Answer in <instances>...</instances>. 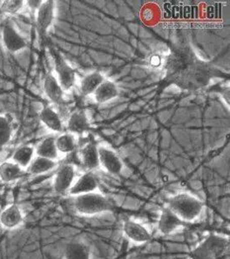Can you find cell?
I'll return each instance as SVG.
<instances>
[{
	"instance_id": "1",
	"label": "cell",
	"mask_w": 230,
	"mask_h": 259,
	"mask_svg": "<svg viewBox=\"0 0 230 259\" xmlns=\"http://www.w3.org/2000/svg\"><path fill=\"white\" fill-rule=\"evenodd\" d=\"M229 238L209 234L188 251L190 259H230Z\"/></svg>"
},
{
	"instance_id": "2",
	"label": "cell",
	"mask_w": 230,
	"mask_h": 259,
	"mask_svg": "<svg viewBox=\"0 0 230 259\" xmlns=\"http://www.w3.org/2000/svg\"><path fill=\"white\" fill-rule=\"evenodd\" d=\"M167 207L184 223H193L203 213L205 204L195 195L181 192L169 198Z\"/></svg>"
},
{
	"instance_id": "3",
	"label": "cell",
	"mask_w": 230,
	"mask_h": 259,
	"mask_svg": "<svg viewBox=\"0 0 230 259\" xmlns=\"http://www.w3.org/2000/svg\"><path fill=\"white\" fill-rule=\"evenodd\" d=\"M72 206L78 215L85 217L102 215L114 210L113 203L99 191L75 196Z\"/></svg>"
},
{
	"instance_id": "4",
	"label": "cell",
	"mask_w": 230,
	"mask_h": 259,
	"mask_svg": "<svg viewBox=\"0 0 230 259\" xmlns=\"http://www.w3.org/2000/svg\"><path fill=\"white\" fill-rule=\"evenodd\" d=\"M122 230L126 239L136 245L147 243L152 238L150 231L145 225L131 219H127L124 221Z\"/></svg>"
},
{
	"instance_id": "5",
	"label": "cell",
	"mask_w": 230,
	"mask_h": 259,
	"mask_svg": "<svg viewBox=\"0 0 230 259\" xmlns=\"http://www.w3.org/2000/svg\"><path fill=\"white\" fill-rule=\"evenodd\" d=\"M98 154H99V165L104 169L106 172L118 175L121 174L124 170V162L120 155L106 146L98 147Z\"/></svg>"
},
{
	"instance_id": "6",
	"label": "cell",
	"mask_w": 230,
	"mask_h": 259,
	"mask_svg": "<svg viewBox=\"0 0 230 259\" xmlns=\"http://www.w3.org/2000/svg\"><path fill=\"white\" fill-rule=\"evenodd\" d=\"M184 225L185 223L166 206L160 213L157 222V230L161 236L167 237L183 228Z\"/></svg>"
},
{
	"instance_id": "7",
	"label": "cell",
	"mask_w": 230,
	"mask_h": 259,
	"mask_svg": "<svg viewBox=\"0 0 230 259\" xmlns=\"http://www.w3.org/2000/svg\"><path fill=\"white\" fill-rule=\"evenodd\" d=\"M75 177L76 169L74 165L63 164L56 173L54 179V190L60 194L68 192L75 181Z\"/></svg>"
},
{
	"instance_id": "8",
	"label": "cell",
	"mask_w": 230,
	"mask_h": 259,
	"mask_svg": "<svg viewBox=\"0 0 230 259\" xmlns=\"http://www.w3.org/2000/svg\"><path fill=\"white\" fill-rule=\"evenodd\" d=\"M55 69L57 73L56 77L58 78L61 87H63V91L70 90L75 83V70L61 56H56Z\"/></svg>"
},
{
	"instance_id": "9",
	"label": "cell",
	"mask_w": 230,
	"mask_h": 259,
	"mask_svg": "<svg viewBox=\"0 0 230 259\" xmlns=\"http://www.w3.org/2000/svg\"><path fill=\"white\" fill-rule=\"evenodd\" d=\"M99 181L96 175L92 171L83 173L76 181H74L73 185L68 190V194L70 196H78V195L87 194L91 192L98 191Z\"/></svg>"
},
{
	"instance_id": "10",
	"label": "cell",
	"mask_w": 230,
	"mask_h": 259,
	"mask_svg": "<svg viewBox=\"0 0 230 259\" xmlns=\"http://www.w3.org/2000/svg\"><path fill=\"white\" fill-rule=\"evenodd\" d=\"M55 9H56L55 1H52V0L42 1V4L39 8V10L37 11V15H36L37 29L40 35L43 36L52 26L55 19Z\"/></svg>"
},
{
	"instance_id": "11",
	"label": "cell",
	"mask_w": 230,
	"mask_h": 259,
	"mask_svg": "<svg viewBox=\"0 0 230 259\" xmlns=\"http://www.w3.org/2000/svg\"><path fill=\"white\" fill-rule=\"evenodd\" d=\"M2 40L4 47L10 53H18L27 47L25 39L12 25H5L2 31Z\"/></svg>"
},
{
	"instance_id": "12",
	"label": "cell",
	"mask_w": 230,
	"mask_h": 259,
	"mask_svg": "<svg viewBox=\"0 0 230 259\" xmlns=\"http://www.w3.org/2000/svg\"><path fill=\"white\" fill-rule=\"evenodd\" d=\"M24 222V214L20 207L11 204L6 207L0 215V224L6 230H13L20 227Z\"/></svg>"
},
{
	"instance_id": "13",
	"label": "cell",
	"mask_w": 230,
	"mask_h": 259,
	"mask_svg": "<svg viewBox=\"0 0 230 259\" xmlns=\"http://www.w3.org/2000/svg\"><path fill=\"white\" fill-rule=\"evenodd\" d=\"M43 91L47 97L56 104H59L63 101V87H61L58 78L52 72L48 73L44 77L43 81Z\"/></svg>"
},
{
	"instance_id": "14",
	"label": "cell",
	"mask_w": 230,
	"mask_h": 259,
	"mask_svg": "<svg viewBox=\"0 0 230 259\" xmlns=\"http://www.w3.org/2000/svg\"><path fill=\"white\" fill-rule=\"evenodd\" d=\"M119 87L115 82L105 79L101 85L96 89L93 95L96 103L105 104L117 98L119 96Z\"/></svg>"
},
{
	"instance_id": "15",
	"label": "cell",
	"mask_w": 230,
	"mask_h": 259,
	"mask_svg": "<svg viewBox=\"0 0 230 259\" xmlns=\"http://www.w3.org/2000/svg\"><path fill=\"white\" fill-rule=\"evenodd\" d=\"M79 155L84 167L87 168L88 171H92L100 167L98 146L96 144L88 143L87 145H85L81 149Z\"/></svg>"
},
{
	"instance_id": "16",
	"label": "cell",
	"mask_w": 230,
	"mask_h": 259,
	"mask_svg": "<svg viewBox=\"0 0 230 259\" xmlns=\"http://www.w3.org/2000/svg\"><path fill=\"white\" fill-rule=\"evenodd\" d=\"M90 128L88 118L82 110L73 112L67 121V130L73 135H82Z\"/></svg>"
},
{
	"instance_id": "17",
	"label": "cell",
	"mask_w": 230,
	"mask_h": 259,
	"mask_svg": "<svg viewBox=\"0 0 230 259\" xmlns=\"http://www.w3.org/2000/svg\"><path fill=\"white\" fill-rule=\"evenodd\" d=\"M40 120L48 129L55 133L63 132V121L61 119V116L52 107L45 106L42 109L40 113Z\"/></svg>"
},
{
	"instance_id": "18",
	"label": "cell",
	"mask_w": 230,
	"mask_h": 259,
	"mask_svg": "<svg viewBox=\"0 0 230 259\" xmlns=\"http://www.w3.org/2000/svg\"><path fill=\"white\" fill-rule=\"evenodd\" d=\"M64 259H91V250L82 241H72L66 244Z\"/></svg>"
},
{
	"instance_id": "19",
	"label": "cell",
	"mask_w": 230,
	"mask_h": 259,
	"mask_svg": "<svg viewBox=\"0 0 230 259\" xmlns=\"http://www.w3.org/2000/svg\"><path fill=\"white\" fill-rule=\"evenodd\" d=\"M35 153L40 157L57 160L60 156V152L56 146V137L50 136L43 139L35 149Z\"/></svg>"
},
{
	"instance_id": "20",
	"label": "cell",
	"mask_w": 230,
	"mask_h": 259,
	"mask_svg": "<svg viewBox=\"0 0 230 259\" xmlns=\"http://www.w3.org/2000/svg\"><path fill=\"white\" fill-rule=\"evenodd\" d=\"M24 175V169L13 161H4L0 163V180L5 183H11L20 179Z\"/></svg>"
},
{
	"instance_id": "21",
	"label": "cell",
	"mask_w": 230,
	"mask_h": 259,
	"mask_svg": "<svg viewBox=\"0 0 230 259\" xmlns=\"http://www.w3.org/2000/svg\"><path fill=\"white\" fill-rule=\"evenodd\" d=\"M57 165V160L37 156L32 160L31 164L27 168V171L31 175H41L52 171Z\"/></svg>"
},
{
	"instance_id": "22",
	"label": "cell",
	"mask_w": 230,
	"mask_h": 259,
	"mask_svg": "<svg viewBox=\"0 0 230 259\" xmlns=\"http://www.w3.org/2000/svg\"><path fill=\"white\" fill-rule=\"evenodd\" d=\"M105 80L104 75L100 71H93L87 74L80 84V90L84 95H93L96 89Z\"/></svg>"
},
{
	"instance_id": "23",
	"label": "cell",
	"mask_w": 230,
	"mask_h": 259,
	"mask_svg": "<svg viewBox=\"0 0 230 259\" xmlns=\"http://www.w3.org/2000/svg\"><path fill=\"white\" fill-rule=\"evenodd\" d=\"M35 149L31 146H22L12 155V161L18 164L23 169L28 168L34 159Z\"/></svg>"
},
{
	"instance_id": "24",
	"label": "cell",
	"mask_w": 230,
	"mask_h": 259,
	"mask_svg": "<svg viewBox=\"0 0 230 259\" xmlns=\"http://www.w3.org/2000/svg\"><path fill=\"white\" fill-rule=\"evenodd\" d=\"M56 146L60 153H63V154L71 153L72 151H75L77 147L76 137L71 133L62 134L56 138Z\"/></svg>"
},
{
	"instance_id": "25",
	"label": "cell",
	"mask_w": 230,
	"mask_h": 259,
	"mask_svg": "<svg viewBox=\"0 0 230 259\" xmlns=\"http://www.w3.org/2000/svg\"><path fill=\"white\" fill-rule=\"evenodd\" d=\"M12 126L9 119L0 115V149L5 147L12 138Z\"/></svg>"
},
{
	"instance_id": "26",
	"label": "cell",
	"mask_w": 230,
	"mask_h": 259,
	"mask_svg": "<svg viewBox=\"0 0 230 259\" xmlns=\"http://www.w3.org/2000/svg\"><path fill=\"white\" fill-rule=\"evenodd\" d=\"M25 5L23 0H5L0 2V9L5 14H17Z\"/></svg>"
},
{
	"instance_id": "27",
	"label": "cell",
	"mask_w": 230,
	"mask_h": 259,
	"mask_svg": "<svg viewBox=\"0 0 230 259\" xmlns=\"http://www.w3.org/2000/svg\"><path fill=\"white\" fill-rule=\"evenodd\" d=\"M25 4L28 5V8L31 10L32 13H37V11L42 4V0H29L26 1Z\"/></svg>"
},
{
	"instance_id": "28",
	"label": "cell",
	"mask_w": 230,
	"mask_h": 259,
	"mask_svg": "<svg viewBox=\"0 0 230 259\" xmlns=\"http://www.w3.org/2000/svg\"><path fill=\"white\" fill-rule=\"evenodd\" d=\"M161 63H162L161 57L158 55L151 56V58L149 60V65H151L152 67H158L159 65H161Z\"/></svg>"
}]
</instances>
